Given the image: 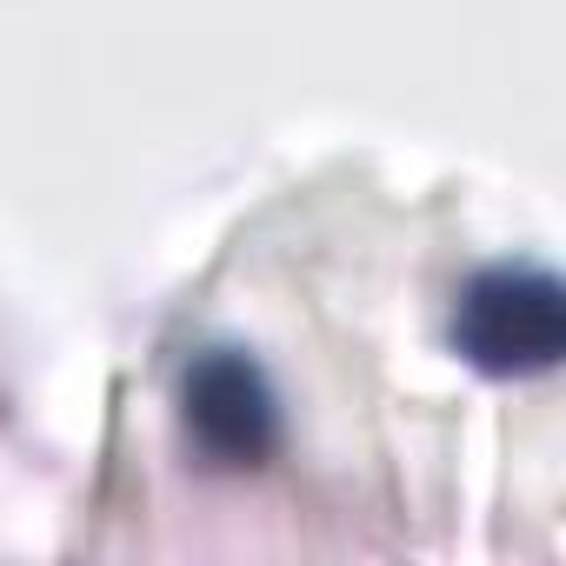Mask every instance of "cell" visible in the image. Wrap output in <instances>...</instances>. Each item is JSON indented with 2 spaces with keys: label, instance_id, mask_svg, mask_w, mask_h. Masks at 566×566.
I'll use <instances>...</instances> for the list:
<instances>
[{
  "label": "cell",
  "instance_id": "1",
  "mask_svg": "<svg viewBox=\"0 0 566 566\" xmlns=\"http://www.w3.org/2000/svg\"><path fill=\"white\" fill-rule=\"evenodd\" d=\"M566 321H559V287L546 273H486L460 301V347L486 374H539L559 360Z\"/></svg>",
  "mask_w": 566,
  "mask_h": 566
},
{
  "label": "cell",
  "instance_id": "2",
  "mask_svg": "<svg viewBox=\"0 0 566 566\" xmlns=\"http://www.w3.org/2000/svg\"><path fill=\"white\" fill-rule=\"evenodd\" d=\"M187 413H193V433L220 460H260L273 440V407H266L253 367H240V360H207L187 387Z\"/></svg>",
  "mask_w": 566,
  "mask_h": 566
}]
</instances>
